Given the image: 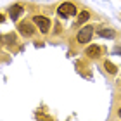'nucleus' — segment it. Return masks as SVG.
Returning <instances> with one entry per match:
<instances>
[{"label":"nucleus","instance_id":"4","mask_svg":"<svg viewBox=\"0 0 121 121\" xmlns=\"http://www.w3.org/2000/svg\"><path fill=\"white\" fill-rule=\"evenodd\" d=\"M17 28H19V31H21V35H24V36H31L33 31H35V30H33V26L28 23V21H23V23H19Z\"/></svg>","mask_w":121,"mask_h":121},{"label":"nucleus","instance_id":"9","mask_svg":"<svg viewBox=\"0 0 121 121\" xmlns=\"http://www.w3.org/2000/svg\"><path fill=\"white\" fill-rule=\"evenodd\" d=\"M104 66H106V69L109 71V73H116V68H114V64H111V62H109V60H106V64H104Z\"/></svg>","mask_w":121,"mask_h":121},{"label":"nucleus","instance_id":"8","mask_svg":"<svg viewBox=\"0 0 121 121\" xmlns=\"http://www.w3.org/2000/svg\"><path fill=\"white\" fill-rule=\"evenodd\" d=\"M88 17H90V12H86V10H83L80 16H78V24H81V23H85V21H88Z\"/></svg>","mask_w":121,"mask_h":121},{"label":"nucleus","instance_id":"6","mask_svg":"<svg viewBox=\"0 0 121 121\" xmlns=\"http://www.w3.org/2000/svg\"><path fill=\"white\" fill-rule=\"evenodd\" d=\"M97 35L99 36H104V38H112L114 36V31L109 30V28H100V30H97Z\"/></svg>","mask_w":121,"mask_h":121},{"label":"nucleus","instance_id":"3","mask_svg":"<svg viewBox=\"0 0 121 121\" xmlns=\"http://www.w3.org/2000/svg\"><path fill=\"white\" fill-rule=\"evenodd\" d=\"M33 23L38 26V30L42 33H47L50 30V19L45 17V16H35V17H33Z\"/></svg>","mask_w":121,"mask_h":121},{"label":"nucleus","instance_id":"5","mask_svg":"<svg viewBox=\"0 0 121 121\" xmlns=\"http://www.w3.org/2000/svg\"><path fill=\"white\" fill-rule=\"evenodd\" d=\"M23 10H24V9H23V5H17V4H16V5H12V7L9 9V16H10V19H12V21H16V19H17L21 14H23Z\"/></svg>","mask_w":121,"mask_h":121},{"label":"nucleus","instance_id":"2","mask_svg":"<svg viewBox=\"0 0 121 121\" xmlns=\"http://www.w3.org/2000/svg\"><path fill=\"white\" fill-rule=\"evenodd\" d=\"M92 35H93V26H83L76 35V40L80 43H88L92 40Z\"/></svg>","mask_w":121,"mask_h":121},{"label":"nucleus","instance_id":"1","mask_svg":"<svg viewBox=\"0 0 121 121\" xmlns=\"http://www.w3.org/2000/svg\"><path fill=\"white\" fill-rule=\"evenodd\" d=\"M57 12L60 17H71V16H74L78 10H76V7L71 2H64V4H60L59 5V9H57Z\"/></svg>","mask_w":121,"mask_h":121},{"label":"nucleus","instance_id":"7","mask_svg":"<svg viewBox=\"0 0 121 121\" xmlns=\"http://www.w3.org/2000/svg\"><path fill=\"white\" fill-rule=\"evenodd\" d=\"M86 54H88V57H99V56H100V47L92 45V47L86 48Z\"/></svg>","mask_w":121,"mask_h":121},{"label":"nucleus","instance_id":"10","mask_svg":"<svg viewBox=\"0 0 121 121\" xmlns=\"http://www.w3.org/2000/svg\"><path fill=\"white\" fill-rule=\"evenodd\" d=\"M118 116H119V118H121V107H119V111H118Z\"/></svg>","mask_w":121,"mask_h":121}]
</instances>
